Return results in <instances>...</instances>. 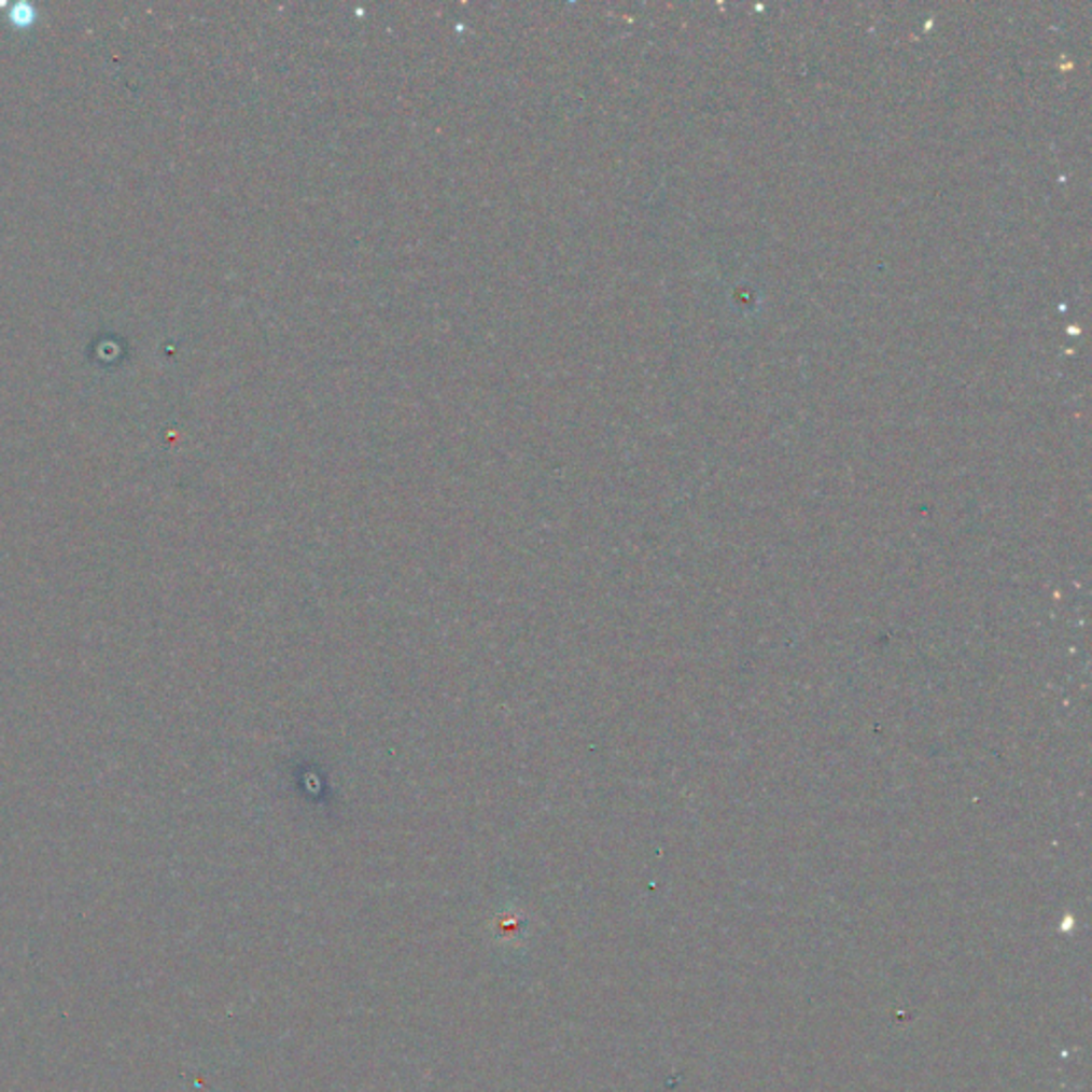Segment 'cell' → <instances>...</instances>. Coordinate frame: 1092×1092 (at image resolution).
Segmentation results:
<instances>
[{"mask_svg":"<svg viewBox=\"0 0 1092 1092\" xmlns=\"http://www.w3.org/2000/svg\"><path fill=\"white\" fill-rule=\"evenodd\" d=\"M489 930H491V941L495 943V948L504 956L526 954V950H528L526 943L530 939V922L521 911H515V909L500 911L491 920Z\"/></svg>","mask_w":1092,"mask_h":1092,"instance_id":"1","label":"cell"}]
</instances>
